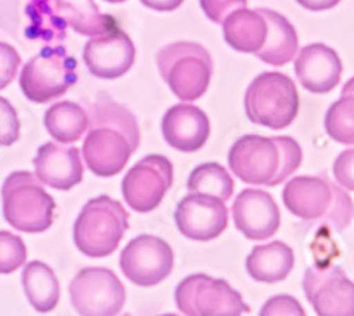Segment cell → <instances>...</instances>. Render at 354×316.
Here are the masks:
<instances>
[{
	"label": "cell",
	"mask_w": 354,
	"mask_h": 316,
	"mask_svg": "<svg viewBox=\"0 0 354 316\" xmlns=\"http://www.w3.org/2000/svg\"><path fill=\"white\" fill-rule=\"evenodd\" d=\"M90 127L82 145L84 160L93 174L111 178L125 169L140 143L135 115L106 94H100L88 111Z\"/></svg>",
	"instance_id": "obj_1"
},
{
	"label": "cell",
	"mask_w": 354,
	"mask_h": 316,
	"mask_svg": "<svg viewBox=\"0 0 354 316\" xmlns=\"http://www.w3.org/2000/svg\"><path fill=\"white\" fill-rule=\"evenodd\" d=\"M302 158L301 145L290 136L245 135L231 147L228 165L244 183L277 186L298 170Z\"/></svg>",
	"instance_id": "obj_2"
},
{
	"label": "cell",
	"mask_w": 354,
	"mask_h": 316,
	"mask_svg": "<svg viewBox=\"0 0 354 316\" xmlns=\"http://www.w3.org/2000/svg\"><path fill=\"white\" fill-rule=\"evenodd\" d=\"M286 209L299 219L312 221L326 219L337 232L346 230L354 207L350 196L336 183L317 176H298L282 192Z\"/></svg>",
	"instance_id": "obj_3"
},
{
	"label": "cell",
	"mask_w": 354,
	"mask_h": 316,
	"mask_svg": "<svg viewBox=\"0 0 354 316\" xmlns=\"http://www.w3.org/2000/svg\"><path fill=\"white\" fill-rule=\"evenodd\" d=\"M129 228V214L109 196H98L88 202L74 223V243L91 258H104L120 247Z\"/></svg>",
	"instance_id": "obj_4"
},
{
	"label": "cell",
	"mask_w": 354,
	"mask_h": 316,
	"mask_svg": "<svg viewBox=\"0 0 354 316\" xmlns=\"http://www.w3.org/2000/svg\"><path fill=\"white\" fill-rule=\"evenodd\" d=\"M156 63L162 78L180 101L193 102L209 90L213 60L203 46L192 41L167 44L159 50Z\"/></svg>",
	"instance_id": "obj_5"
},
{
	"label": "cell",
	"mask_w": 354,
	"mask_h": 316,
	"mask_svg": "<svg viewBox=\"0 0 354 316\" xmlns=\"http://www.w3.org/2000/svg\"><path fill=\"white\" fill-rule=\"evenodd\" d=\"M5 220L23 233H43L54 221L55 202L30 171H15L2 187Z\"/></svg>",
	"instance_id": "obj_6"
},
{
	"label": "cell",
	"mask_w": 354,
	"mask_h": 316,
	"mask_svg": "<svg viewBox=\"0 0 354 316\" xmlns=\"http://www.w3.org/2000/svg\"><path fill=\"white\" fill-rule=\"evenodd\" d=\"M245 113L251 122L283 129L298 117L299 95L295 82L282 73L259 74L245 93Z\"/></svg>",
	"instance_id": "obj_7"
},
{
	"label": "cell",
	"mask_w": 354,
	"mask_h": 316,
	"mask_svg": "<svg viewBox=\"0 0 354 316\" xmlns=\"http://www.w3.org/2000/svg\"><path fill=\"white\" fill-rule=\"evenodd\" d=\"M77 81V62L63 47H46L28 62L20 74L26 98L46 104L64 95Z\"/></svg>",
	"instance_id": "obj_8"
},
{
	"label": "cell",
	"mask_w": 354,
	"mask_h": 316,
	"mask_svg": "<svg viewBox=\"0 0 354 316\" xmlns=\"http://www.w3.org/2000/svg\"><path fill=\"white\" fill-rule=\"evenodd\" d=\"M174 301L186 316H243L251 310L227 281L205 274L185 278L176 286Z\"/></svg>",
	"instance_id": "obj_9"
},
{
	"label": "cell",
	"mask_w": 354,
	"mask_h": 316,
	"mask_svg": "<svg viewBox=\"0 0 354 316\" xmlns=\"http://www.w3.org/2000/svg\"><path fill=\"white\" fill-rule=\"evenodd\" d=\"M70 298L81 316H116L127 301L121 279L108 268L81 270L70 284Z\"/></svg>",
	"instance_id": "obj_10"
},
{
	"label": "cell",
	"mask_w": 354,
	"mask_h": 316,
	"mask_svg": "<svg viewBox=\"0 0 354 316\" xmlns=\"http://www.w3.org/2000/svg\"><path fill=\"white\" fill-rule=\"evenodd\" d=\"M173 185V165L162 155H147L132 166L122 180V194L131 209L149 213Z\"/></svg>",
	"instance_id": "obj_11"
},
{
	"label": "cell",
	"mask_w": 354,
	"mask_h": 316,
	"mask_svg": "<svg viewBox=\"0 0 354 316\" xmlns=\"http://www.w3.org/2000/svg\"><path fill=\"white\" fill-rule=\"evenodd\" d=\"M120 266L125 277L139 286H153L165 281L174 266L171 247L156 236L135 237L122 250Z\"/></svg>",
	"instance_id": "obj_12"
},
{
	"label": "cell",
	"mask_w": 354,
	"mask_h": 316,
	"mask_svg": "<svg viewBox=\"0 0 354 316\" xmlns=\"http://www.w3.org/2000/svg\"><path fill=\"white\" fill-rule=\"evenodd\" d=\"M304 291L317 316H354V284L337 266L308 268Z\"/></svg>",
	"instance_id": "obj_13"
},
{
	"label": "cell",
	"mask_w": 354,
	"mask_h": 316,
	"mask_svg": "<svg viewBox=\"0 0 354 316\" xmlns=\"http://www.w3.org/2000/svg\"><path fill=\"white\" fill-rule=\"evenodd\" d=\"M179 232L189 240L210 241L224 233L228 225V209L223 200L209 194H189L174 210Z\"/></svg>",
	"instance_id": "obj_14"
},
{
	"label": "cell",
	"mask_w": 354,
	"mask_h": 316,
	"mask_svg": "<svg viewBox=\"0 0 354 316\" xmlns=\"http://www.w3.org/2000/svg\"><path fill=\"white\" fill-rule=\"evenodd\" d=\"M135 57L133 41L122 30L91 37L82 53L88 71L101 80H116L125 75L132 68Z\"/></svg>",
	"instance_id": "obj_15"
},
{
	"label": "cell",
	"mask_w": 354,
	"mask_h": 316,
	"mask_svg": "<svg viewBox=\"0 0 354 316\" xmlns=\"http://www.w3.org/2000/svg\"><path fill=\"white\" fill-rule=\"evenodd\" d=\"M235 227L248 240H267L281 225L279 207L274 197L258 189H244L232 205Z\"/></svg>",
	"instance_id": "obj_16"
},
{
	"label": "cell",
	"mask_w": 354,
	"mask_h": 316,
	"mask_svg": "<svg viewBox=\"0 0 354 316\" xmlns=\"http://www.w3.org/2000/svg\"><path fill=\"white\" fill-rule=\"evenodd\" d=\"M162 133L171 148L180 152H196L210 136V120L196 105L177 104L165 113Z\"/></svg>",
	"instance_id": "obj_17"
},
{
	"label": "cell",
	"mask_w": 354,
	"mask_h": 316,
	"mask_svg": "<svg viewBox=\"0 0 354 316\" xmlns=\"http://www.w3.org/2000/svg\"><path fill=\"white\" fill-rule=\"evenodd\" d=\"M342 73L343 64L337 53L322 43L304 47L295 60V74L313 94H326L336 89Z\"/></svg>",
	"instance_id": "obj_18"
},
{
	"label": "cell",
	"mask_w": 354,
	"mask_h": 316,
	"mask_svg": "<svg viewBox=\"0 0 354 316\" xmlns=\"http://www.w3.org/2000/svg\"><path fill=\"white\" fill-rule=\"evenodd\" d=\"M33 163L37 179L53 189L67 192L82 182L84 166L75 147L47 142L39 148Z\"/></svg>",
	"instance_id": "obj_19"
},
{
	"label": "cell",
	"mask_w": 354,
	"mask_h": 316,
	"mask_svg": "<svg viewBox=\"0 0 354 316\" xmlns=\"http://www.w3.org/2000/svg\"><path fill=\"white\" fill-rule=\"evenodd\" d=\"M225 41L241 53H258L268 39V23L259 12L247 8L232 12L223 21Z\"/></svg>",
	"instance_id": "obj_20"
},
{
	"label": "cell",
	"mask_w": 354,
	"mask_h": 316,
	"mask_svg": "<svg viewBox=\"0 0 354 316\" xmlns=\"http://www.w3.org/2000/svg\"><path fill=\"white\" fill-rule=\"evenodd\" d=\"M268 23V39L257 57L270 66L282 67L292 62L298 54L299 39L290 21L278 12L259 9Z\"/></svg>",
	"instance_id": "obj_21"
},
{
	"label": "cell",
	"mask_w": 354,
	"mask_h": 316,
	"mask_svg": "<svg viewBox=\"0 0 354 316\" xmlns=\"http://www.w3.org/2000/svg\"><path fill=\"white\" fill-rule=\"evenodd\" d=\"M295 266L293 250L282 241L257 245L247 257L245 267L257 282L277 284L283 281Z\"/></svg>",
	"instance_id": "obj_22"
},
{
	"label": "cell",
	"mask_w": 354,
	"mask_h": 316,
	"mask_svg": "<svg viewBox=\"0 0 354 316\" xmlns=\"http://www.w3.org/2000/svg\"><path fill=\"white\" fill-rule=\"evenodd\" d=\"M54 2L60 20L67 23L78 35L97 37L120 30L118 21L109 15H102L94 0H54Z\"/></svg>",
	"instance_id": "obj_23"
},
{
	"label": "cell",
	"mask_w": 354,
	"mask_h": 316,
	"mask_svg": "<svg viewBox=\"0 0 354 316\" xmlns=\"http://www.w3.org/2000/svg\"><path fill=\"white\" fill-rule=\"evenodd\" d=\"M24 294L30 305L40 313L53 310L60 301V282L54 271L41 261L26 264L21 272Z\"/></svg>",
	"instance_id": "obj_24"
},
{
	"label": "cell",
	"mask_w": 354,
	"mask_h": 316,
	"mask_svg": "<svg viewBox=\"0 0 354 316\" xmlns=\"http://www.w3.org/2000/svg\"><path fill=\"white\" fill-rule=\"evenodd\" d=\"M44 125L50 136L60 143H74L90 127L88 112L75 102H55L46 111Z\"/></svg>",
	"instance_id": "obj_25"
},
{
	"label": "cell",
	"mask_w": 354,
	"mask_h": 316,
	"mask_svg": "<svg viewBox=\"0 0 354 316\" xmlns=\"http://www.w3.org/2000/svg\"><path fill=\"white\" fill-rule=\"evenodd\" d=\"M324 127L336 142L354 145V78L344 84L340 98L328 109Z\"/></svg>",
	"instance_id": "obj_26"
},
{
	"label": "cell",
	"mask_w": 354,
	"mask_h": 316,
	"mask_svg": "<svg viewBox=\"0 0 354 316\" xmlns=\"http://www.w3.org/2000/svg\"><path fill=\"white\" fill-rule=\"evenodd\" d=\"M190 194L214 196L225 203L234 193V180L224 166L210 162L197 166L187 180Z\"/></svg>",
	"instance_id": "obj_27"
},
{
	"label": "cell",
	"mask_w": 354,
	"mask_h": 316,
	"mask_svg": "<svg viewBox=\"0 0 354 316\" xmlns=\"http://www.w3.org/2000/svg\"><path fill=\"white\" fill-rule=\"evenodd\" d=\"M27 260V248L19 236L0 232V274H12Z\"/></svg>",
	"instance_id": "obj_28"
},
{
	"label": "cell",
	"mask_w": 354,
	"mask_h": 316,
	"mask_svg": "<svg viewBox=\"0 0 354 316\" xmlns=\"http://www.w3.org/2000/svg\"><path fill=\"white\" fill-rule=\"evenodd\" d=\"M20 136V121L9 100L0 97V147H12Z\"/></svg>",
	"instance_id": "obj_29"
},
{
	"label": "cell",
	"mask_w": 354,
	"mask_h": 316,
	"mask_svg": "<svg viewBox=\"0 0 354 316\" xmlns=\"http://www.w3.org/2000/svg\"><path fill=\"white\" fill-rule=\"evenodd\" d=\"M259 316H306L298 299L290 295H275L261 308Z\"/></svg>",
	"instance_id": "obj_30"
},
{
	"label": "cell",
	"mask_w": 354,
	"mask_h": 316,
	"mask_svg": "<svg viewBox=\"0 0 354 316\" xmlns=\"http://www.w3.org/2000/svg\"><path fill=\"white\" fill-rule=\"evenodd\" d=\"M20 64L21 59L17 50L8 43L0 41V90L6 89L16 78Z\"/></svg>",
	"instance_id": "obj_31"
},
{
	"label": "cell",
	"mask_w": 354,
	"mask_h": 316,
	"mask_svg": "<svg viewBox=\"0 0 354 316\" xmlns=\"http://www.w3.org/2000/svg\"><path fill=\"white\" fill-rule=\"evenodd\" d=\"M248 0H200V6L213 23H223L232 12L244 9Z\"/></svg>",
	"instance_id": "obj_32"
},
{
	"label": "cell",
	"mask_w": 354,
	"mask_h": 316,
	"mask_svg": "<svg viewBox=\"0 0 354 316\" xmlns=\"http://www.w3.org/2000/svg\"><path fill=\"white\" fill-rule=\"evenodd\" d=\"M333 175L340 186L354 192V148L337 156L333 165Z\"/></svg>",
	"instance_id": "obj_33"
},
{
	"label": "cell",
	"mask_w": 354,
	"mask_h": 316,
	"mask_svg": "<svg viewBox=\"0 0 354 316\" xmlns=\"http://www.w3.org/2000/svg\"><path fill=\"white\" fill-rule=\"evenodd\" d=\"M140 2L156 12H173L180 8L185 0H140Z\"/></svg>",
	"instance_id": "obj_34"
},
{
	"label": "cell",
	"mask_w": 354,
	"mask_h": 316,
	"mask_svg": "<svg viewBox=\"0 0 354 316\" xmlns=\"http://www.w3.org/2000/svg\"><path fill=\"white\" fill-rule=\"evenodd\" d=\"M297 2L310 12H323L337 6L342 0H297Z\"/></svg>",
	"instance_id": "obj_35"
},
{
	"label": "cell",
	"mask_w": 354,
	"mask_h": 316,
	"mask_svg": "<svg viewBox=\"0 0 354 316\" xmlns=\"http://www.w3.org/2000/svg\"><path fill=\"white\" fill-rule=\"evenodd\" d=\"M105 2H109V3H122V2H127V0H105Z\"/></svg>",
	"instance_id": "obj_36"
},
{
	"label": "cell",
	"mask_w": 354,
	"mask_h": 316,
	"mask_svg": "<svg viewBox=\"0 0 354 316\" xmlns=\"http://www.w3.org/2000/svg\"><path fill=\"white\" fill-rule=\"evenodd\" d=\"M159 316H179V315H174V313H166V315H159Z\"/></svg>",
	"instance_id": "obj_37"
},
{
	"label": "cell",
	"mask_w": 354,
	"mask_h": 316,
	"mask_svg": "<svg viewBox=\"0 0 354 316\" xmlns=\"http://www.w3.org/2000/svg\"><path fill=\"white\" fill-rule=\"evenodd\" d=\"M122 316H132V315H129V313H125V315H122Z\"/></svg>",
	"instance_id": "obj_38"
}]
</instances>
